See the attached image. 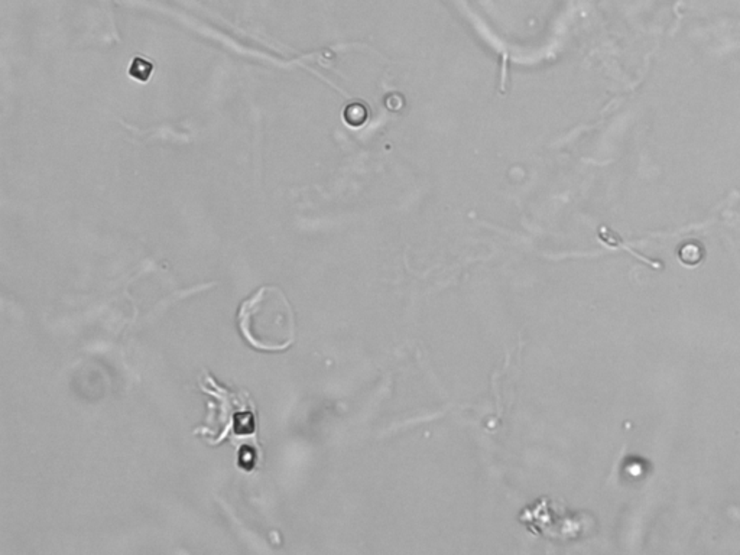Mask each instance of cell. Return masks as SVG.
<instances>
[{
	"label": "cell",
	"mask_w": 740,
	"mask_h": 555,
	"mask_svg": "<svg viewBox=\"0 0 740 555\" xmlns=\"http://www.w3.org/2000/svg\"><path fill=\"white\" fill-rule=\"evenodd\" d=\"M237 323L241 336L258 350L282 352L295 340L292 307L277 287H262L241 303Z\"/></svg>",
	"instance_id": "6da1fadb"
}]
</instances>
